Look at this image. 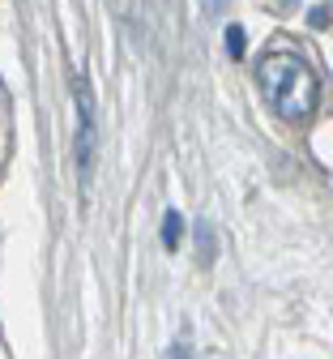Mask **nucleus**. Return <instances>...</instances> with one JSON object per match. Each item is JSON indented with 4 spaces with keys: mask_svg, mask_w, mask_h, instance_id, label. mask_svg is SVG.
<instances>
[{
    "mask_svg": "<svg viewBox=\"0 0 333 359\" xmlns=\"http://www.w3.org/2000/svg\"><path fill=\"white\" fill-rule=\"evenodd\" d=\"M257 86L265 103L291 124H304L316 116L320 103V81L308 69V60H299L295 52H269L257 60Z\"/></svg>",
    "mask_w": 333,
    "mask_h": 359,
    "instance_id": "obj_1",
    "label": "nucleus"
},
{
    "mask_svg": "<svg viewBox=\"0 0 333 359\" xmlns=\"http://www.w3.org/2000/svg\"><path fill=\"white\" fill-rule=\"evenodd\" d=\"M73 99H77V171L81 180H90V167H94V150H99V124H94V99H90V81L77 77L73 81Z\"/></svg>",
    "mask_w": 333,
    "mask_h": 359,
    "instance_id": "obj_2",
    "label": "nucleus"
},
{
    "mask_svg": "<svg viewBox=\"0 0 333 359\" xmlns=\"http://www.w3.org/2000/svg\"><path fill=\"white\" fill-rule=\"evenodd\" d=\"M179 236H184V218L175 210H167V218H163V248H175Z\"/></svg>",
    "mask_w": 333,
    "mask_h": 359,
    "instance_id": "obj_3",
    "label": "nucleus"
},
{
    "mask_svg": "<svg viewBox=\"0 0 333 359\" xmlns=\"http://www.w3.org/2000/svg\"><path fill=\"white\" fill-rule=\"evenodd\" d=\"M226 52H231V56H244V30H240V26L226 30Z\"/></svg>",
    "mask_w": 333,
    "mask_h": 359,
    "instance_id": "obj_4",
    "label": "nucleus"
},
{
    "mask_svg": "<svg viewBox=\"0 0 333 359\" xmlns=\"http://www.w3.org/2000/svg\"><path fill=\"white\" fill-rule=\"evenodd\" d=\"M201 261H210V248H214V231H210V222H201Z\"/></svg>",
    "mask_w": 333,
    "mask_h": 359,
    "instance_id": "obj_5",
    "label": "nucleus"
}]
</instances>
